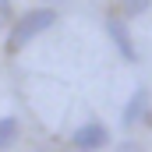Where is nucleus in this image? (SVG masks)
Instances as JSON below:
<instances>
[{"label":"nucleus","mask_w":152,"mask_h":152,"mask_svg":"<svg viewBox=\"0 0 152 152\" xmlns=\"http://www.w3.org/2000/svg\"><path fill=\"white\" fill-rule=\"evenodd\" d=\"M57 7H32V11H25V14H18L14 21H11V32H7V42H4V50H7V57H14V53H21L28 42L36 36H42L46 28H53L57 25Z\"/></svg>","instance_id":"f257e3e1"},{"label":"nucleus","mask_w":152,"mask_h":152,"mask_svg":"<svg viewBox=\"0 0 152 152\" xmlns=\"http://www.w3.org/2000/svg\"><path fill=\"white\" fill-rule=\"evenodd\" d=\"M103 145H110V127L99 120H88V124L71 131V149L78 152H99Z\"/></svg>","instance_id":"f03ea898"},{"label":"nucleus","mask_w":152,"mask_h":152,"mask_svg":"<svg viewBox=\"0 0 152 152\" xmlns=\"http://www.w3.org/2000/svg\"><path fill=\"white\" fill-rule=\"evenodd\" d=\"M106 36L113 39L117 53H120L127 64H134V60H138V50H134V42H131V32H127V25H124L120 18H106Z\"/></svg>","instance_id":"7ed1b4c3"},{"label":"nucleus","mask_w":152,"mask_h":152,"mask_svg":"<svg viewBox=\"0 0 152 152\" xmlns=\"http://www.w3.org/2000/svg\"><path fill=\"white\" fill-rule=\"evenodd\" d=\"M145 110H149V88L142 85V88H134L131 92V99H127V106H124V127H134L142 117H145Z\"/></svg>","instance_id":"20e7f679"},{"label":"nucleus","mask_w":152,"mask_h":152,"mask_svg":"<svg viewBox=\"0 0 152 152\" xmlns=\"http://www.w3.org/2000/svg\"><path fill=\"white\" fill-rule=\"evenodd\" d=\"M14 138H18V120L14 117H0V152L11 149Z\"/></svg>","instance_id":"39448f33"},{"label":"nucleus","mask_w":152,"mask_h":152,"mask_svg":"<svg viewBox=\"0 0 152 152\" xmlns=\"http://www.w3.org/2000/svg\"><path fill=\"white\" fill-rule=\"evenodd\" d=\"M152 0H120V11L127 14V18H138V14H145L149 11Z\"/></svg>","instance_id":"423d86ee"},{"label":"nucleus","mask_w":152,"mask_h":152,"mask_svg":"<svg viewBox=\"0 0 152 152\" xmlns=\"http://www.w3.org/2000/svg\"><path fill=\"white\" fill-rule=\"evenodd\" d=\"M117 152H145V149H142L138 142H120V145H117Z\"/></svg>","instance_id":"0eeeda50"},{"label":"nucleus","mask_w":152,"mask_h":152,"mask_svg":"<svg viewBox=\"0 0 152 152\" xmlns=\"http://www.w3.org/2000/svg\"><path fill=\"white\" fill-rule=\"evenodd\" d=\"M0 28H4V18H0Z\"/></svg>","instance_id":"6e6552de"},{"label":"nucleus","mask_w":152,"mask_h":152,"mask_svg":"<svg viewBox=\"0 0 152 152\" xmlns=\"http://www.w3.org/2000/svg\"><path fill=\"white\" fill-rule=\"evenodd\" d=\"M46 152H53V149H46Z\"/></svg>","instance_id":"1a4fd4ad"}]
</instances>
